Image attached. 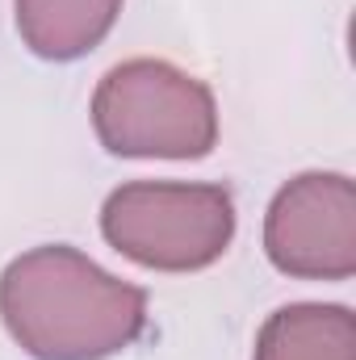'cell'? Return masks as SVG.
Segmentation results:
<instances>
[{"instance_id":"3","label":"cell","mask_w":356,"mask_h":360,"mask_svg":"<svg viewBox=\"0 0 356 360\" xmlns=\"http://www.w3.org/2000/svg\"><path fill=\"white\" fill-rule=\"evenodd\" d=\"M235 197L205 180H130L101 205L105 243L151 272H201L235 243Z\"/></svg>"},{"instance_id":"2","label":"cell","mask_w":356,"mask_h":360,"mask_svg":"<svg viewBox=\"0 0 356 360\" xmlns=\"http://www.w3.org/2000/svg\"><path fill=\"white\" fill-rule=\"evenodd\" d=\"M96 143L122 160H205L218 147V101L168 59L113 63L89 105Z\"/></svg>"},{"instance_id":"6","label":"cell","mask_w":356,"mask_h":360,"mask_svg":"<svg viewBox=\"0 0 356 360\" xmlns=\"http://www.w3.org/2000/svg\"><path fill=\"white\" fill-rule=\"evenodd\" d=\"M252 360H356V314L340 302H293L272 310Z\"/></svg>"},{"instance_id":"4","label":"cell","mask_w":356,"mask_h":360,"mask_svg":"<svg viewBox=\"0 0 356 360\" xmlns=\"http://www.w3.org/2000/svg\"><path fill=\"white\" fill-rule=\"evenodd\" d=\"M265 256L293 281H348L356 272V184L348 172H298L265 214Z\"/></svg>"},{"instance_id":"5","label":"cell","mask_w":356,"mask_h":360,"mask_svg":"<svg viewBox=\"0 0 356 360\" xmlns=\"http://www.w3.org/2000/svg\"><path fill=\"white\" fill-rule=\"evenodd\" d=\"M122 4L126 0H13V17L30 55L76 63L113 34Z\"/></svg>"},{"instance_id":"1","label":"cell","mask_w":356,"mask_h":360,"mask_svg":"<svg viewBox=\"0 0 356 360\" xmlns=\"http://www.w3.org/2000/svg\"><path fill=\"white\" fill-rule=\"evenodd\" d=\"M147 289L72 243H38L0 272V323L34 360H109L147 331Z\"/></svg>"}]
</instances>
